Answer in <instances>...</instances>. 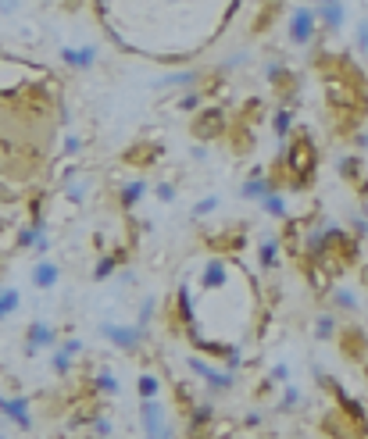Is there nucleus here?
Wrapping results in <instances>:
<instances>
[{
    "label": "nucleus",
    "instance_id": "obj_1",
    "mask_svg": "<svg viewBox=\"0 0 368 439\" xmlns=\"http://www.w3.org/2000/svg\"><path fill=\"white\" fill-rule=\"evenodd\" d=\"M279 164H286V168H290V183H293L297 190H304V186L314 179V164H319V150H314V143H311L304 132H293V136L283 143Z\"/></svg>",
    "mask_w": 368,
    "mask_h": 439
},
{
    "label": "nucleus",
    "instance_id": "obj_2",
    "mask_svg": "<svg viewBox=\"0 0 368 439\" xmlns=\"http://www.w3.org/2000/svg\"><path fill=\"white\" fill-rule=\"evenodd\" d=\"M97 336H104L111 347L125 350L129 357L140 354V347L147 343V333H140L136 325H122V321H100V325H97Z\"/></svg>",
    "mask_w": 368,
    "mask_h": 439
},
{
    "label": "nucleus",
    "instance_id": "obj_3",
    "mask_svg": "<svg viewBox=\"0 0 368 439\" xmlns=\"http://www.w3.org/2000/svg\"><path fill=\"white\" fill-rule=\"evenodd\" d=\"M186 364H190V371H193V375H200V378L207 382V390H211V393H229V390L236 386V375H233L229 368L211 364L207 357H190Z\"/></svg>",
    "mask_w": 368,
    "mask_h": 439
},
{
    "label": "nucleus",
    "instance_id": "obj_4",
    "mask_svg": "<svg viewBox=\"0 0 368 439\" xmlns=\"http://www.w3.org/2000/svg\"><path fill=\"white\" fill-rule=\"evenodd\" d=\"M0 418H8L15 428L32 432V397H0Z\"/></svg>",
    "mask_w": 368,
    "mask_h": 439
},
{
    "label": "nucleus",
    "instance_id": "obj_5",
    "mask_svg": "<svg viewBox=\"0 0 368 439\" xmlns=\"http://www.w3.org/2000/svg\"><path fill=\"white\" fill-rule=\"evenodd\" d=\"M140 425H143V439H165L172 428L165 421V407L157 400H140Z\"/></svg>",
    "mask_w": 368,
    "mask_h": 439
},
{
    "label": "nucleus",
    "instance_id": "obj_6",
    "mask_svg": "<svg viewBox=\"0 0 368 439\" xmlns=\"http://www.w3.org/2000/svg\"><path fill=\"white\" fill-rule=\"evenodd\" d=\"M58 328L50 325V321H32L25 328V357H36L39 350H50V347H58Z\"/></svg>",
    "mask_w": 368,
    "mask_h": 439
},
{
    "label": "nucleus",
    "instance_id": "obj_7",
    "mask_svg": "<svg viewBox=\"0 0 368 439\" xmlns=\"http://www.w3.org/2000/svg\"><path fill=\"white\" fill-rule=\"evenodd\" d=\"M314 32H319V15H314V8H297L290 15V43L307 47L314 39Z\"/></svg>",
    "mask_w": 368,
    "mask_h": 439
},
{
    "label": "nucleus",
    "instance_id": "obj_8",
    "mask_svg": "<svg viewBox=\"0 0 368 439\" xmlns=\"http://www.w3.org/2000/svg\"><path fill=\"white\" fill-rule=\"evenodd\" d=\"M226 132V115H222V107H207L204 115H197L193 122V136L197 140H215Z\"/></svg>",
    "mask_w": 368,
    "mask_h": 439
},
{
    "label": "nucleus",
    "instance_id": "obj_9",
    "mask_svg": "<svg viewBox=\"0 0 368 439\" xmlns=\"http://www.w3.org/2000/svg\"><path fill=\"white\" fill-rule=\"evenodd\" d=\"M58 279H61V264H58V261L39 257V261L32 264V276H29V283H32L36 290H54V286H58Z\"/></svg>",
    "mask_w": 368,
    "mask_h": 439
},
{
    "label": "nucleus",
    "instance_id": "obj_10",
    "mask_svg": "<svg viewBox=\"0 0 368 439\" xmlns=\"http://www.w3.org/2000/svg\"><path fill=\"white\" fill-rule=\"evenodd\" d=\"M314 15H319V25H326L329 32L343 29V22H347V8H343V0H319Z\"/></svg>",
    "mask_w": 368,
    "mask_h": 439
},
{
    "label": "nucleus",
    "instance_id": "obj_11",
    "mask_svg": "<svg viewBox=\"0 0 368 439\" xmlns=\"http://www.w3.org/2000/svg\"><path fill=\"white\" fill-rule=\"evenodd\" d=\"M61 61L72 72H90L97 65V47H65L61 50Z\"/></svg>",
    "mask_w": 368,
    "mask_h": 439
},
{
    "label": "nucleus",
    "instance_id": "obj_12",
    "mask_svg": "<svg viewBox=\"0 0 368 439\" xmlns=\"http://www.w3.org/2000/svg\"><path fill=\"white\" fill-rule=\"evenodd\" d=\"M226 283H229V264H226L222 257H211V261L204 264L200 286H204V290H226Z\"/></svg>",
    "mask_w": 368,
    "mask_h": 439
},
{
    "label": "nucleus",
    "instance_id": "obj_13",
    "mask_svg": "<svg viewBox=\"0 0 368 439\" xmlns=\"http://www.w3.org/2000/svg\"><path fill=\"white\" fill-rule=\"evenodd\" d=\"M200 82V72L197 68H179V72H168L154 82V89H193Z\"/></svg>",
    "mask_w": 368,
    "mask_h": 439
},
{
    "label": "nucleus",
    "instance_id": "obj_14",
    "mask_svg": "<svg viewBox=\"0 0 368 439\" xmlns=\"http://www.w3.org/2000/svg\"><path fill=\"white\" fill-rule=\"evenodd\" d=\"M269 193H276V183L265 179V175H250L247 183H240V197H243V200H257V204H261Z\"/></svg>",
    "mask_w": 368,
    "mask_h": 439
},
{
    "label": "nucleus",
    "instance_id": "obj_15",
    "mask_svg": "<svg viewBox=\"0 0 368 439\" xmlns=\"http://www.w3.org/2000/svg\"><path fill=\"white\" fill-rule=\"evenodd\" d=\"M90 390H93V393H100V397H115L122 386H118V378H115V371H111V368H97V371H93V378H90Z\"/></svg>",
    "mask_w": 368,
    "mask_h": 439
},
{
    "label": "nucleus",
    "instance_id": "obj_16",
    "mask_svg": "<svg viewBox=\"0 0 368 439\" xmlns=\"http://www.w3.org/2000/svg\"><path fill=\"white\" fill-rule=\"evenodd\" d=\"M143 197H147V183H143V179H133V183H125V186L118 190V207H122V211H133Z\"/></svg>",
    "mask_w": 368,
    "mask_h": 439
},
{
    "label": "nucleus",
    "instance_id": "obj_17",
    "mask_svg": "<svg viewBox=\"0 0 368 439\" xmlns=\"http://www.w3.org/2000/svg\"><path fill=\"white\" fill-rule=\"evenodd\" d=\"M118 268H122V261H118L115 254L104 250V254L97 257V264H93V283H108L111 276H118Z\"/></svg>",
    "mask_w": 368,
    "mask_h": 439
},
{
    "label": "nucleus",
    "instance_id": "obj_18",
    "mask_svg": "<svg viewBox=\"0 0 368 439\" xmlns=\"http://www.w3.org/2000/svg\"><path fill=\"white\" fill-rule=\"evenodd\" d=\"M272 132L279 143H286L293 136V111L290 107H279V111H272Z\"/></svg>",
    "mask_w": 368,
    "mask_h": 439
},
{
    "label": "nucleus",
    "instance_id": "obj_19",
    "mask_svg": "<svg viewBox=\"0 0 368 439\" xmlns=\"http://www.w3.org/2000/svg\"><path fill=\"white\" fill-rule=\"evenodd\" d=\"M136 393H140V400H157V397H161V378H157L154 371H140Z\"/></svg>",
    "mask_w": 368,
    "mask_h": 439
},
{
    "label": "nucleus",
    "instance_id": "obj_20",
    "mask_svg": "<svg viewBox=\"0 0 368 439\" xmlns=\"http://www.w3.org/2000/svg\"><path fill=\"white\" fill-rule=\"evenodd\" d=\"M261 211H265L269 218H279V222H283V218H290V204H286V193H269L265 200H261Z\"/></svg>",
    "mask_w": 368,
    "mask_h": 439
},
{
    "label": "nucleus",
    "instance_id": "obj_21",
    "mask_svg": "<svg viewBox=\"0 0 368 439\" xmlns=\"http://www.w3.org/2000/svg\"><path fill=\"white\" fill-rule=\"evenodd\" d=\"M211 421H215L211 400H204V404H193V407H190V428H211Z\"/></svg>",
    "mask_w": 368,
    "mask_h": 439
},
{
    "label": "nucleus",
    "instance_id": "obj_22",
    "mask_svg": "<svg viewBox=\"0 0 368 439\" xmlns=\"http://www.w3.org/2000/svg\"><path fill=\"white\" fill-rule=\"evenodd\" d=\"M18 307H22V293H18V290H8V286H0V321L11 318Z\"/></svg>",
    "mask_w": 368,
    "mask_h": 439
},
{
    "label": "nucleus",
    "instance_id": "obj_23",
    "mask_svg": "<svg viewBox=\"0 0 368 439\" xmlns=\"http://www.w3.org/2000/svg\"><path fill=\"white\" fill-rule=\"evenodd\" d=\"M176 311H179L183 325L190 328V325H193V297H190V286H179V293H176Z\"/></svg>",
    "mask_w": 368,
    "mask_h": 439
},
{
    "label": "nucleus",
    "instance_id": "obj_24",
    "mask_svg": "<svg viewBox=\"0 0 368 439\" xmlns=\"http://www.w3.org/2000/svg\"><path fill=\"white\" fill-rule=\"evenodd\" d=\"M157 154H161L157 147H150V143H140V147L125 150V154H122V161H125V164H140V161H157Z\"/></svg>",
    "mask_w": 368,
    "mask_h": 439
},
{
    "label": "nucleus",
    "instance_id": "obj_25",
    "mask_svg": "<svg viewBox=\"0 0 368 439\" xmlns=\"http://www.w3.org/2000/svg\"><path fill=\"white\" fill-rule=\"evenodd\" d=\"M72 364H75V357H72V354H65L61 347H54V357H50V371H54L58 378H65V375L72 371Z\"/></svg>",
    "mask_w": 368,
    "mask_h": 439
},
{
    "label": "nucleus",
    "instance_id": "obj_26",
    "mask_svg": "<svg viewBox=\"0 0 368 439\" xmlns=\"http://www.w3.org/2000/svg\"><path fill=\"white\" fill-rule=\"evenodd\" d=\"M257 257H261V268H276L279 264V240H265L257 247Z\"/></svg>",
    "mask_w": 368,
    "mask_h": 439
},
{
    "label": "nucleus",
    "instance_id": "obj_27",
    "mask_svg": "<svg viewBox=\"0 0 368 439\" xmlns=\"http://www.w3.org/2000/svg\"><path fill=\"white\" fill-rule=\"evenodd\" d=\"M336 336V318L333 314H319L314 318V340H333Z\"/></svg>",
    "mask_w": 368,
    "mask_h": 439
},
{
    "label": "nucleus",
    "instance_id": "obj_28",
    "mask_svg": "<svg viewBox=\"0 0 368 439\" xmlns=\"http://www.w3.org/2000/svg\"><path fill=\"white\" fill-rule=\"evenodd\" d=\"M340 175L347 179V183H357V175H361V157L354 154H347V157H340Z\"/></svg>",
    "mask_w": 368,
    "mask_h": 439
},
{
    "label": "nucleus",
    "instance_id": "obj_29",
    "mask_svg": "<svg viewBox=\"0 0 368 439\" xmlns=\"http://www.w3.org/2000/svg\"><path fill=\"white\" fill-rule=\"evenodd\" d=\"M333 307L336 311H357V293L354 290H333Z\"/></svg>",
    "mask_w": 368,
    "mask_h": 439
},
{
    "label": "nucleus",
    "instance_id": "obj_30",
    "mask_svg": "<svg viewBox=\"0 0 368 439\" xmlns=\"http://www.w3.org/2000/svg\"><path fill=\"white\" fill-rule=\"evenodd\" d=\"M154 307H157V300H154V297H147V300L140 304V318H136V328H140V333H147V336H150V318H154Z\"/></svg>",
    "mask_w": 368,
    "mask_h": 439
},
{
    "label": "nucleus",
    "instance_id": "obj_31",
    "mask_svg": "<svg viewBox=\"0 0 368 439\" xmlns=\"http://www.w3.org/2000/svg\"><path fill=\"white\" fill-rule=\"evenodd\" d=\"M200 100H204V93H200V89H186V93L176 100V107H179V111H186V115H193L197 107H200Z\"/></svg>",
    "mask_w": 368,
    "mask_h": 439
},
{
    "label": "nucleus",
    "instance_id": "obj_32",
    "mask_svg": "<svg viewBox=\"0 0 368 439\" xmlns=\"http://www.w3.org/2000/svg\"><path fill=\"white\" fill-rule=\"evenodd\" d=\"M39 236H43V233H36L32 225H25V229H18V236H15V247H18V250H36Z\"/></svg>",
    "mask_w": 368,
    "mask_h": 439
},
{
    "label": "nucleus",
    "instance_id": "obj_33",
    "mask_svg": "<svg viewBox=\"0 0 368 439\" xmlns=\"http://www.w3.org/2000/svg\"><path fill=\"white\" fill-rule=\"evenodd\" d=\"M300 404H304L300 390H297V386H286V390H283V400H279V411H283V414H290V411H297Z\"/></svg>",
    "mask_w": 368,
    "mask_h": 439
},
{
    "label": "nucleus",
    "instance_id": "obj_34",
    "mask_svg": "<svg viewBox=\"0 0 368 439\" xmlns=\"http://www.w3.org/2000/svg\"><path fill=\"white\" fill-rule=\"evenodd\" d=\"M111 432H115V425L104 418V414H97V418L90 421V439H108Z\"/></svg>",
    "mask_w": 368,
    "mask_h": 439
},
{
    "label": "nucleus",
    "instance_id": "obj_35",
    "mask_svg": "<svg viewBox=\"0 0 368 439\" xmlns=\"http://www.w3.org/2000/svg\"><path fill=\"white\" fill-rule=\"evenodd\" d=\"M215 207H219V197H204V200H197V204H193V211H190V214H193V222L207 218V214H211Z\"/></svg>",
    "mask_w": 368,
    "mask_h": 439
},
{
    "label": "nucleus",
    "instance_id": "obj_36",
    "mask_svg": "<svg viewBox=\"0 0 368 439\" xmlns=\"http://www.w3.org/2000/svg\"><path fill=\"white\" fill-rule=\"evenodd\" d=\"M354 50L357 54H368V18H361L354 25Z\"/></svg>",
    "mask_w": 368,
    "mask_h": 439
},
{
    "label": "nucleus",
    "instance_id": "obj_37",
    "mask_svg": "<svg viewBox=\"0 0 368 439\" xmlns=\"http://www.w3.org/2000/svg\"><path fill=\"white\" fill-rule=\"evenodd\" d=\"M154 197L161 200V204H176V197H179V193H176V186H172V183H157V186H154Z\"/></svg>",
    "mask_w": 368,
    "mask_h": 439
},
{
    "label": "nucleus",
    "instance_id": "obj_38",
    "mask_svg": "<svg viewBox=\"0 0 368 439\" xmlns=\"http://www.w3.org/2000/svg\"><path fill=\"white\" fill-rule=\"evenodd\" d=\"M86 190H90L86 183H79V186L72 183V186H65V200H68V204H82V200H86Z\"/></svg>",
    "mask_w": 368,
    "mask_h": 439
},
{
    "label": "nucleus",
    "instance_id": "obj_39",
    "mask_svg": "<svg viewBox=\"0 0 368 439\" xmlns=\"http://www.w3.org/2000/svg\"><path fill=\"white\" fill-rule=\"evenodd\" d=\"M222 361H226V368H229V371L243 368V354H240V347H233V343H229V350H226V357H222Z\"/></svg>",
    "mask_w": 368,
    "mask_h": 439
},
{
    "label": "nucleus",
    "instance_id": "obj_40",
    "mask_svg": "<svg viewBox=\"0 0 368 439\" xmlns=\"http://www.w3.org/2000/svg\"><path fill=\"white\" fill-rule=\"evenodd\" d=\"M61 150H65V157H75V154L82 150V140L68 132V136H65V143H61Z\"/></svg>",
    "mask_w": 368,
    "mask_h": 439
},
{
    "label": "nucleus",
    "instance_id": "obj_41",
    "mask_svg": "<svg viewBox=\"0 0 368 439\" xmlns=\"http://www.w3.org/2000/svg\"><path fill=\"white\" fill-rule=\"evenodd\" d=\"M58 347H61L65 354H72V357H79V354L86 350V347H82V340H75V336H68V340H61Z\"/></svg>",
    "mask_w": 368,
    "mask_h": 439
},
{
    "label": "nucleus",
    "instance_id": "obj_42",
    "mask_svg": "<svg viewBox=\"0 0 368 439\" xmlns=\"http://www.w3.org/2000/svg\"><path fill=\"white\" fill-rule=\"evenodd\" d=\"M269 378H272V382H290V364H276V368L269 371Z\"/></svg>",
    "mask_w": 368,
    "mask_h": 439
},
{
    "label": "nucleus",
    "instance_id": "obj_43",
    "mask_svg": "<svg viewBox=\"0 0 368 439\" xmlns=\"http://www.w3.org/2000/svg\"><path fill=\"white\" fill-rule=\"evenodd\" d=\"M22 0H0V15H15Z\"/></svg>",
    "mask_w": 368,
    "mask_h": 439
},
{
    "label": "nucleus",
    "instance_id": "obj_44",
    "mask_svg": "<svg viewBox=\"0 0 368 439\" xmlns=\"http://www.w3.org/2000/svg\"><path fill=\"white\" fill-rule=\"evenodd\" d=\"M118 283L133 286V283H136V271H133V268H118Z\"/></svg>",
    "mask_w": 368,
    "mask_h": 439
},
{
    "label": "nucleus",
    "instance_id": "obj_45",
    "mask_svg": "<svg viewBox=\"0 0 368 439\" xmlns=\"http://www.w3.org/2000/svg\"><path fill=\"white\" fill-rule=\"evenodd\" d=\"M236 65H247V54H233V58L226 61V68H236Z\"/></svg>",
    "mask_w": 368,
    "mask_h": 439
},
{
    "label": "nucleus",
    "instance_id": "obj_46",
    "mask_svg": "<svg viewBox=\"0 0 368 439\" xmlns=\"http://www.w3.org/2000/svg\"><path fill=\"white\" fill-rule=\"evenodd\" d=\"M354 233H357V236H368V222H364V218H354Z\"/></svg>",
    "mask_w": 368,
    "mask_h": 439
},
{
    "label": "nucleus",
    "instance_id": "obj_47",
    "mask_svg": "<svg viewBox=\"0 0 368 439\" xmlns=\"http://www.w3.org/2000/svg\"><path fill=\"white\" fill-rule=\"evenodd\" d=\"M47 250H50V240H47V236H39V243H36V254H39V257H47Z\"/></svg>",
    "mask_w": 368,
    "mask_h": 439
},
{
    "label": "nucleus",
    "instance_id": "obj_48",
    "mask_svg": "<svg viewBox=\"0 0 368 439\" xmlns=\"http://www.w3.org/2000/svg\"><path fill=\"white\" fill-rule=\"evenodd\" d=\"M93 8H97L100 18H108V0H93Z\"/></svg>",
    "mask_w": 368,
    "mask_h": 439
},
{
    "label": "nucleus",
    "instance_id": "obj_49",
    "mask_svg": "<svg viewBox=\"0 0 368 439\" xmlns=\"http://www.w3.org/2000/svg\"><path fill=\"white\" fill-rule=\"evenodd\" d=\"M190 154H193V161H207V147H193Z\"/></svg>",
    "mask_w": 368,
    "mask_h": 439
},
{
    "label": "nucleus",
    "instance_id": "obj_50",
    "mask_svg": "<svg viewBox=\"0 0 368 439\" xmlns=\"http://www.w3.org/2000/svg\"><path fill=\"white\" fill-rule=\"evenodd\" d=\"M243 425H261V414H257V411H250V414L243 418Z\"/></svg>",
    "mask_w": 368,
    "mask_h": 439
},
{
    "label": "nucleus",
    "instance_id": "obj_51",
    "mask_svg": "<svg viewBox=\"0 0 368 439\" xmlns=\"http://www.w3.org/2000/svg\"><path fill=\"white\" fill-rule=\"evenodd\" d=\"M354 143H357V150H368V132H357V140H354Z\"/></svg>",
    "mask_w": 368,
    "mask_h": 439
},
{
    "label": "nucleus",
    "instance_id": "obj_52",
    "mask_svg": "<svg viewBox=\"0 0 368 439\" xmlns=\"http://www.w3.org/2000/svg\"><path fill=\"white\" fill-rule=\"evenodd\" d=\"M82 4V0H65V8H79Z\"/></svg>",
    "mask_w": 368,
    "mask_h": 439
},
{
    "label": "nucleus",
    "instance_id": "obj_53",
    "mask_svg": "<svg viewBox=\"0 0 368 439\" xmlns=\"http://www.w3.org/2000/svg\"><path fill=\"white\" fill-rule=\"evenodd\" d=\"M165 439H176V425H172V428H168V435H165Z\"/></svg>",
    "mask_w": 368,
    "mask_h": 439
},
{
    "label": "nucleus",
    "instance_id": "obj_54",
    "mask_svg": "<svg viewBox=\"0 0 368 439\" xmlns=\"http://www.w3.org/2000/svg\"><path fill=\"white\" fill-rule=\"evenodd\" d=\"M0 439H4V435H0Z\"/></svg>",
    "mask_w": 368,
    "mask_h": 439
}]
</instances>
